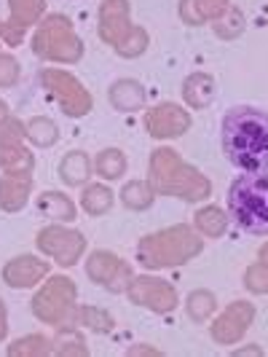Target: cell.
Instances as JSON below:
<instances>
[{
  "mask_svg": "<svg viewBox=\"0 0 268 357\" xmlns=\"http://www.w3.org/2000/svg\"><path fill=\"white\" fill-rule=\"evenodd\" d=\"M220 143L236 169L268 172V110L255 105L231 107L220 121Z\"/></svg>",
  "mask_w": 268,
  "mask_h": 357,
  "instance_id": "1",
  "label": "cell"
},
{
  "mask_svg": "<svg viewBox=\"0 0 268 357\" xmlns=\"http://www.w3.org/2000/svg\"><path fill=\"white\" fill-rule=\"evenodd\" d=\"M148 183L156 197H178L196 204L212 197V183L204 172L180 156L175 148H156L148 161Z\"/></svg>",
  "mask_w": 268,
  "mask_h": 357,
  "instance_id": "2",
  "label": "cell"
},
{
  "mask_svg": "<svg viewBox=\"0 0 268 357\" xmlns=\"http://www.w3.org/2000/svg\"><path fill=\"white\" fill-rule=\"evenodd\" d=\"M201 250H204L201 234L185 223H178V226H169V229L143 236L137 245V264L148 271L185 266Z\"/></svg>",
  "mask_w": 268,
  "mask_h": 357,
  "instance_id": "3",
  "label": "cell"
},
{
  "mask_svg": "<svg viewBox=\"0 0 268 357\" xmlns=\"http://www.w3.org/2000/svg\"><path fill=\"white\" fill-rule=\"evenodd\" d=\"M228 213L242 231L268 236V172H242L233 180Z\"/></svg>",
  "mask_w": 268,
  "mask_h": 357,
  "instance_id": "4",
  "label": "cell"
},
{
  "mask_svg": "<svg viewBox=\"0 0 268 357\" xmlns=\"http://www.w3.org/2000/svg\"><path fill=\"white\" fill-rule=\"evenodd\" d=\"M36 56L46 62L75 65L84 56V40L75 36L72 22L65 14H49L36 24V33L30 40Z\"/></svg>",
  "mask_w": 268,
  "mask_h": 357,
  "instance_id": "5",
  "label": "cell"
},
{
  "mask_svg": "<svg viewBox=\"0 0 268 357\" xmlns=\"http://www.w3.org/2000/svg\"><path fill=\"white\" fill-rule=\"evenodd\" d=\"M75 312H78L75 282L65 274L46 277V282L33 296V314L49 328H68L75 325Z\"/></svg>",
  "mask_w": 268,
  "mask_h": 357,
  "instance_id": "6",
  "label": "cell"
},
{
  "mask_svg": "<svg viewBox=\"0 0 268 357\" xmlns=\"http://www.w3.org/2000/svg\"><path fill=\"white\" fill-rule=\"evenodd\" d=\"M40 84L46 94H52L56 100V105L62 107V113L68 119H84L89 116L94 100H91L89 89L68 70H59V68H43L40 70Z\"/></svg>",
  "mask_w": 268,
  "mask_h": 357,
  "instance_id": "7",
  "label": "cell"
},
{
  "mask_svg": "<svg viewBox=\"0 0 268 357\" xmlns=\"http://www.w3.org/2000/svg\"><path fill=\"white\" fill-rule=\"evenodd\" d=\"M36 245L38 250L43 252V255H49V258H54L62 268H70L84 258L86 236L81 231H75V229L62 226V223H52V226L38 231Z\"/></svg>",
  "mask_w": 268,
  "mask_h": 357,
  "instance_id": "8",
  "label": "cell"
},
{
  "mask_svg": "<svg viewBox=\"0 0 268 357\" xmlns=\"http://www.w3.org/2000/svg\"><path fill=\"white\" fill-rule=\"evenodd\" d=\"M129 301L134 306H143L148 312H156V314H169L178 309V287L166 280H159V277H150V274H143V277H134L132 285L126 290Z\"/></svg>",
  "mask_w": 268,
  "mask_h": 357,
  "instance_id": "9",
  "label": "cell"
},
{
  "mask_svg": "<svg viewBox=\"0 0 268 357\" xmlns=\"http://www.w3.org/2000/svg\"><path fill=\"white\" fill-rule=\"evenodd\" d=\"M24 140H27L24 124L8 116L0 124V169L3 172H33L36 156Z\"/></svg>",
  "mask_w": 268,
  "mask_h": 357,
  "instance_id": "10",
  "label": "cell"
},
{
  "mask_svg": "<svg viewBox=\"0 0 268 357\" xmlns=\"http://www.w3.org/2000/svg\"><path fill=\"white\" fill-rule=\"evenodd\" d=\"M86 274L91 277V282H97L100 287H105L110 293H126L134 271L126 264L121 255L110 250H94L86 258Z\"/></svg>",
  "mask_w": 268,
  "mask_h": 357,
  "instance_id": "11",
  "label": "cell"
},
{
  "mask_svg": "<svg viewBox=\"0 0 268 357\" xmlns=\"http://www.w3.org/2000/svg\"><path fill=\"white\" fill-rule=\"evenodd\" d=\"M252 322H255V304H250V301H233V304H228L214 317L212 328H210V336H212L214 344L231 347V344L242 341V336L252 328Z\"/></svg>",
  "mask_w": 268,
  "mask_h": 357,
  "instance_id": "12",
  "label": "cell"
},
{
  "mask_svg": "<svg viewBox=\"0 0 268 357\" xmlns=\"http://www.w3.org/2000/svg\"><path fill=\"white\" fill-rule=\"evenodd\" d=\"M143 124L150 137H156V140H172V137H182L191 129L194 119L178 102H159V105L150 107L145 113Z\"/></svg>",
  "mask_w": 268,
  "mask_h": 357,
  "instance_id": "13",
  "label": "cell"
},
{
  "mask_svg": "<svg viewBox=\"0 0 268 357\" xmlns=\"http://www.w3.org/2000/svg\"><path fill=\"white\" fill-rule=\"evenodd\" d=\"M11 17L0 22V38L8 46H22L27 30L46 17V0H8Z\"/></svg>",
  "mask_w": 268,
  "mask_h": 357,
  "instance_id": "14",
  "label": "cell"
},
{
  "mask_svg": "<svg viewBox=\"0 0 268 357\" xmlns=\"http://www.w3.org/2000/svg\"><path fill=\"white\" fill-rule=\"evenodd\" d=\"M132 6L129 0H102L100 6V38L107 46H118L132 33Z\"/></svg>",
  "mask_w": 268,
  "mask_h": 357,
  "instance_id": "15",
  "label": "cell"
},
{
  "mask_svg": "<svg viewBox=\"0 0 268 357\" xmlns=\"http://www.w3.org/2000/svg\"><path fill=\"white\" fill-rule=\"evenodd\" d=\"M49 277V261L36 255H17L3 266V282L14 290L36 287Z\"/></svg>",
  "mask_w": 268,
  "mask_h": 357,
  "instance_id": "16",
  "label": "cell"
},
{
  "mask_svg": "<svg viewBox=\"0 0 268 357\" xmlns=\"http://www.w3.org/2000/svg\"><path fill=\"white\" fill-rule=\"evenodd\" d=\"M33 191V172H3L0 178V210L19 213Z\"/></svg>",
  "mask_w": 268,
  "mask_h": 357,
  "instance_id": "17",
  "label": "cell"
},
{
  "mask_svg": "<svg viewBox=\"0 0 268 357\" xmlns=\"http://www.w3.org/2000/svg\"><path fill=\"white\" fill-rule=\"evenodd\" d=\"M107 100H110V105L116 107L118 113H137V110L145 107L148 94H145V86L140 81H134V78H118L107 89Z\"/></svg>",
  "mask_w": 268,
  "mask_h": 357,
  "instance_id": "18",
  "label": "cell"
},
{
  "mask_svg": "<svg viewBox=\"0 0 268 357\" xmlns=\"http://www.w3.org/2000/svg\"><path fill=\"white\" fill-rule=\"evenodd\" d=\"M228 0H180L178 14L188 27H201L228 11Z\"/></svg>",
  "mask_w": 268,
  "mask_h": 357,
  "instance_id": "19",
  "label": "cell"
},
{
  "mask_svg": "<svg viewBox=\"0 0 268 357\" xmlns=\"http://www.w3.org/2000/svg\"><path fill=\"white\" fill-rule=\"evenodd\" d=\"M214 91H217L214 89V78L210 73H191L182 81V100H185V105L196 107V110L212 105Z\"/></svg>",
  "mask_w": 268,
  "mask_h": 357,
  "instance_id": "20",
  "label": "cell"
},
{
  "mask_svg": "<svg viewBox=\"0 0 268 357\" xmlns=\"http://www.w3.org/2000/svg\"><path fill=\"white\" fill-rule=\"evenodd\" d=\"M38 213L46 215L56 223H72L75 220V202L62 191H43L38 197Z\"/></svg>",
  "mask_w": 268,
  "mask_h": 357,
  "instance_id": "21",
  "label": "cell"
},
{
  "mask_svg": "<svg viewBox=\"0 0 268 357\" xmlns=\"http://www.w3.org/2000/svg\"><path fill=\"white\" fill-rule=\"evenodd\" d=\"M91 178V159L89 153H84V151H70V153H65L62 161H59V180L65 183V185H86Z\"/></svg>",
  "mask_w": 268,
  "mask_h": 357,
  "instance_id": "22",
  "label": "cell"
},
{
  "mask_svg": "<svg viewBox=\"0 0 268 357\" xmlns=\"http://www.w3.org/2000/svg\"><path fill=\"white\" fill-rule=\"evenodd\" d=\"M194 229L201 236H210V239H220L223 234L228 231V213L220 210L217 204H207L194 215Z\"/></svg>",
  "mask_w": 268,
  "mask_h": 357,
  "instance_id": "23",
  "label": "cell"
},
{
  "mask_svg": "<svg viewBox=\"0 0 268 357\" xmlns=\"http://www.w3.org/2000/svg\"><path fill=\"white\" fill-rule=\"evenodd\" d=\"M54 355L59 357H86L89 355V347L84 336L75 331V325L68 328H56V336H54Z\"/></svg>",
  "mask_w": 268,
  "mask_h": 357,
  "instance_id": "24",
  "label": "cell"
},
{
  "mask_svg": "<svg viewBox=\"0 0 268 357\" xmlns=\"http://www.w3.org/2000/svg\"><path fill=\"white\" fill-rule=\"evenodd\" d=\"M153 199H156V191L150 188L148 180H132V183H126L124 188H121V202H124V207L134 210V213L150 210Z\"/></svg>",
  "mask_w": 268,
  "mask_h": 357,
  "instance_id": "25",
  "label": "cell"
},
{
  "mask_svg": "<svg viewBox=\"0 0 268 357\" xmlns=\"http://www.w3.org/2000/svg\"><path fill=\"white\" fill-rule=\"evenodd\" d=\"M54 355V341L40 333L22 336L14 344H8V357H46Z\"/></svg>",
  "mask_w": 268,
  "mask_h": 357,
  "instance_id": "26",
  "label": "cell"
},
{
  "mask_svg": "<svg viewBox=\"0 0 268 357\" xmlns=\"http://www.w3.org/2000/svg\"><path fill=\"white\" fill-rule=\"evenodd\" d=\"M94 172L102 180H118L126 172V156L121 148H105L94 159Z\"/></svg>",
  "mask_w": 268,
  "mask_h": 357,
  "instance_id": "27",
  "label": "cell"
},
{
  "mask_svg": "<svg viewBox=\"0 0 268 357\" xmlns=\"http://www.w3.org/2000/svg\"><path fill=\"white\" fill-rule=\"evenodd\" d=\"M81 207L89 215H94V218L107 215L113 210V191L107 185H102V183H91L81 194Z\"/></svg>",
  "mask_w": 268,
  "mask_h": 357,
  "instance_id": "28",
  "label": "cell"
},
{
  "mask_svg": "<svg viewBox=\"0 0 268 357\" xmlns=\"http://www.w3.org/2000/svg\"><path fill=\"white\" fill-rule=\"evenodd\" d=\"M185 312L194 322H207L217 312V298H214L212 290H191L188 298H185Z\"/></svg>",
  "mask_w": 268,
  "mask_h": 357,
  "instance_id": "29",
  "label": "cell"
},
{
  "mask_svg": "<svg viewBox=\"0 0 268 357\" xmlns=\"http://www.w3.org/2000/svg\"><path fill=\"white\" fill-rule=\"evenodd\" d=\"M24 135H27V140L38 148H49L59 140V129L54 124L52 119H46V116H33L27 124H24Z\"/></svg>",
  "mask_w": 268,
  "mask_h": 357,
  "instance_id": "30",
  "label": "cell"
},
{
  "mask_svg": "<svg viewBox=\"0 0 268 357\" xmlns=\"http://www.w3.org/2000/svg\"><path fill=\"white\" fill-rule=\"evenodd\" d=\"M75 325L89 328L91 333H110L116 328V320L110 317V312L100 309V306H81L75 312Z\"/></svg>",
  "mask_w": 268,
  "mask_h": 357,
  "instance_id": "31",
  "label": "cell"
},
{
  "mask_svg": "<svg viewBox=\"0 0 268 357\" xmlns=\"http://www.w3.org/2000/svg\"><path fill=\"white\" fill-rule=\"evenodd\" d=\"M148 43H150L148 30H145V27H132V33H129V36L116 46V54H118V56H124V59H134V56L145 54Z\"/></svg>",
  "mask_w": 268,
  "mask_h": 357,
  "instance_id": "32",
  "label": "cell"
},
{
  "mask_svg": "<svg viewBox=\"0 0 268 357\" xmlns=\"http://www.w3.org/2000/svg\"><path fill=\"white\" fill-rule=\"evenodd\" d=\"M242 30H244V17H242V11L233 8V6H228V11L220 19H214V33L220 38H236Z\"/></svg>",
  "mask_w": 268,
  "mask_h": 357,
  "instance_id": "33",
  "label": "cell"
},
{
  "mask_svg": "<svg viewBox=\"0 0 268 357\" xmlns=\"http://www.w3.org/2000/svg\"><path fill=\"white\" fill-rule=\"evenodd\" d=\"M244 287L250 290V293H255V296H263V293H268V266L266 264H252V266H247V271H244Z\"/></svg>",
  "mask_w": 268,
  "mask_h": 357,
  "instance_id": "34",
  "label": "cell"
},
{
  "mask_svg": "<svg viewBox=\"0 0 268 357\" xmlns=\"http://www.w3.org/2000/svg\"><path fill=\"white\" fill-rule=\"evenodd\" d=\"M19 73L22 70H19L17 56L0 52V89H11V86H17Z\"/></svg>",
  "mask_w": 268,
  "mask_h": 357,
  "instance_id": "35",
  "label": "cell"
},
{
  "mask_svg": "<svg viewBox=\"0 0 268 357\" xmlns=\"http://www.w3.org/2000/svg\"><path fill=\"white\" fill-rule=\"evenodd\" d=\"M126 355L137 357V355H150V357H159L161 349H156V347H148V344H137V347H132Z\"/></svg>",
  "mask_w": 268,
  "mask_h": 357,
  "instance_id": "36",
  "label": "cell"
},
{
  "mask_svg": "<svg viewBox=\"0 0 268 357\" xmlns=\"http://www.w3.org/2000/svg\"><path fill=\"white\" fill-rule=\"evenodd\" d=\"M6 333H8V312H6V301L0 298V344L6 341Z\"/></svg>",
  "mask_w": 268,
  "mask_h": 357,
  "instance_id": "37",
  "label": "cell"
},
{
  "mask_svg": "<svg viewBox=\"0 0 268 357\" xmlns=\"http://www.w3.org/2000/svg\"><path fill=\"white\" fill-rule=\"evenodd\" d=\"M233 355H263V349L260 347H244V349H236Z\"/></svg>",
  "mask_w": 268,
  "mask_h": 357,
  "instance_id": "38",
  "label": "cell"
},
{
  "mask_svg": "<svg viewBox=\"0 0 268 357\" xmlns=\"http://www.w3.org/2000/svg\"><path fill=\"white\" fill-rule=\"evenodd\" d=\"M258 258H260V264H266V266H268V242L260 248V250H258Z\"/></svg>",
  "mask_w": 268,
  "mask_h": 357,
  "instance_id": "39",
  "label": "cell"
},
{
  "mask_svg": "<svg viewBox=\"0 0 268 357\" xmlns=\"http://www.w3.org/2000/svg\"><path fill=\"white\" fill-rule=\"evenodd\" d=\"M6 119H8V107H6V102L0 100V124H3Z\"/></svg>",
  "mask_w": 268,
  "mask_h": 357,
  "instance_id": "40",
  "label": "cell"
}]
</instances>
